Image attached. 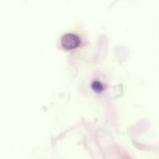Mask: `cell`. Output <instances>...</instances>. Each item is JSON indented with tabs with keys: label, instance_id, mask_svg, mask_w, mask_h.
<instances>
[{
	"label": "cell",
	"instance_id": "obj_2",
	"mask_svg": "<svg viewBox=\"0 0 159 159\" xmlns=\"http://www.w3.org/2000/svg\"><path fill=\"white\" fill-rule=\"evenodd\" d=\"M91 88L96 93H101L104 90V87L103 84L101 82H100L99 81L96 80V81H94L91 83Z\"/></svg>",
	"mask_w": 159,
	"mask_h": 159
},
{
	"label": "cell",
	"instance_id": "obj_1",
	"mask_svg": "<svg viewBox=\"0 0 159 159\" xmlns=\"http://www.w3.org/2000/svg\"><path fill=\"white\" fill-rule=\"evenodd\" d=\"M60 42L63 48L69 50L78 47L81 40L80 37L75 34H66L61 37Z\"/></svg>",
	"mask_w": 159,
	"mask_h": 159
}]
</instances>
